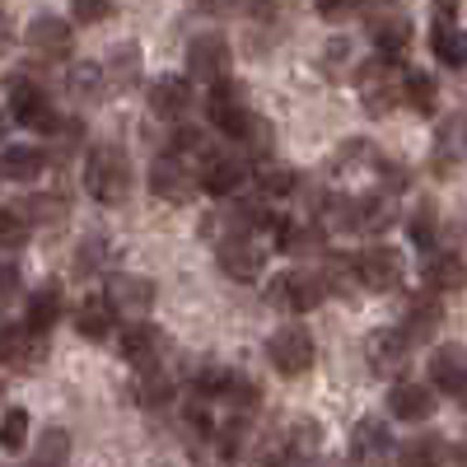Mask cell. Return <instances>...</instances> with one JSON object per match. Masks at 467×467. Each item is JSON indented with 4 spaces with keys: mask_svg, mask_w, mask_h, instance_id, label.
Wrapping results in <instances>:
<instances>
[{
    "mask_svg": "<svg viewBox=\"0 0 467 467\" xmlns=\"http://www.w3.org/2000/svg\"><path fill=\"white\" fill-rule=\"evenodd\" d=\"M187 70L197 75V80H220V75L229 70V43L220 33H197L192 37V47H187Z\"/></svg>",
    "mask_w": 467,
    "mask_h": 467,
    "instance_id": "cell-15",
    "label": "cell"
},
{
    "mask_svg": "<svg viewBox=\"0 0 467 467\" xmlns=\"http://www.w3.org/2000/svg\"><path fill=\"white\" fill-rule=\"evenodd\" d=\"M19 290H24V281H19V271H15L10 262H0V308H10V304L19 299Z\"/></svg>",
    "mask_w": 467,
    "mask_h": 467,
    "instance_id": "cell-42",
    "label": "cell"
},
{
    "mask_svg": "<svg viewBox=\"0 0 467 467\" xmlns=\"http://www.w3.org/2000/svg\"><path fill=\"white\" fill-rule=\"evenodd\" d=\"M262 266H266V253H262V244L253 239V229L220 239V271H224V276H234V281H257Z\"/></svg>",
    "mask_w": 467,
    "mask_h": 467,
    "instance_id": "cell-11",
    "label": "cell"
},
{
    "mask_svg": "<svg viewBox=\"0 0 467 467\" xmlns=\"http://www.w3.org/2000/svg\"><path fill=\"white\" fill-rule=\"evenodd\" d=\"M356 10H360V0H318V15L332 19V24H341L346 15H356Z\"/></svg>",
    "mask_w": 467,
    "mask_h": 467,
    "instance_id": "cell-43",
    "label": "cell"
},
{
    "mask_svg": "<svg viewBox=\"0 0 467 467\" xmlns=\"http://www.w3.org/2000/svg\"><path fill=\"white\" fill-rule=\"evenodd\" d=\"M360 99H365V108L374 117L388 112V108L402 99V70L393 66V57H379V61H365L360 66Z\"/></svg>",
    "mask_w": 467,
    "mask_h": 467,
    "instance_id": "cell-8",
    "label": "cell"
},
{
    "mask_svg": "<svg viewBox=\"0 0 467 467\" xmlns=\"http://www.w3.org/2000/svg\"><path fill=\"white\" fill-rule=\"evenodd\" d=\"M66 458H70V435L61 431V425H52V431L43 435V444H37V462L57 467V462H66Z\"/></svg>",
    "mask_w": 467,
    "mask_h": 467,
    "instance_id": "cell-39",
    "label": "cell"
},
{
    "mask_svg": "<svg viewBox=\"0 0 467 467\" xmlns=\"http://www.w3.org/2000/svg\"><path fill=\"white\" fill-rule=\"evenodd\" d=\"M257 187L266 192V197H290V192L299 187V173L285 169V164H262L257 169Z\"/></svg>",
    "mask_w": 467,
    "mask_h": 467,
    "instance_id": "cell-35",
    "label": "cell"
},
{
    "mask_svg": "<svg viewBox=\"0 0 467 467\" xmlns=\"http://www.w3.org/2000/svg\"><path fill=\"white\" fill-rule=\"evenodd\" d=\"M431 379L444 393H467V346H458V341L440 346L431 356Z\"/></svg>",
    "mask_w": 467,
    "mask_h": 467,
    "instance_id": "cell-22",
    "label": "cell"
},
{
    "mask_svg": "<svg viewBox=\"0 0 467 467\" xmlns=\"http://www.w3.org/2000/svg\"><path fill=\"white\" fill-rule=\"evenodd\" d=\"M206 112H211V122H215L224 136H234V131L244 127V117L253 112V108H248V89H244L239 80H224V75H220V80H211Z\"/></svg>",
    "mask_w": 467,
    "mask_h": 467,
    "instance_id": "cell-12",
    "label": "cell"
},
{
    "mask_svg": "<svg viewBox=\"0 0 467 467\" xmlns=\"http://www.w3.org/2000/svg\"><path fill=\"white\" fill-rule=\"evenodd\" d=\"M435 224H440V220H435V206H420V211L411 215V239L431 248V239H435Z\"/></svg>",
    "mask_w": 467,
    "mask_h": 467,
    "instance_id": "cell-40",
    "label": "cell"
},
{
    "mask_svg": "<svg viewBox=\"0 0 467 467\" xmlns=\"http://www.w3.org/2000/svg\"><path fill=\"white\" fill-rule=\"evenodd\" d=\"M160 350H164L160 327H150L145 318H136L131 327H122V360H127L131 369H150V365H160Z\"/></svg>",
    "mask_w": 467,
    "mask_h": 467,
    "instance_id": "cell-20",
    "label": "cell"
},
{
    "mask_svg": "<svg viewBox=\"0 0 467 467\" xmlns=\"http://www.w3.org/2000/svg\"><path fill=\"white\" fill-rule=\"evenodd\" d=\"M393 453V435H388V425L379 416H365L356 431H350V458L356 462H383Z\"/></svg>",
    "mask_w": 467,
    "mask_h": 467,
    "instance_id": "cell-21",
    "label": "cell"
},
{
    "mask_svg": "<svg viewBox=\"0 0 467 467\" xmlns=\"http://www.w3.org/2000/svg\"><path fill=\"white\" fill-rule=\"evenodd\" d=\"M24 43H28L33 57L61 61V57H70V47H75V28H70L66 19H57V15H37V19L24 28Z\"/></svg>",
    "mask_w": 467,
    "mask_h": 467,
    "instance_id": "cell-14",
    "label": "cell"
},
{
    "mask_svg": "<svg viewBox=\"0 0 467 467\" xmlns=\"http://www.w3.org/2000/svg\"><path fill=\"white\" fill-rule=\"evenodd\" d=\"M85 187L89 197L103 206H122L131 197V160L122 154V145H94L85 160Z\"/></svg>",
    "mask_w": 467,
    "mask_h": 467,
    "instance_id": "cell-2",
    "label": "cell"
},
{
    "mask_svg": "<svg viewBox=\"0 0 467 467\" xmlns=\"http://www.w3.org/2000/svg\"><path fill=\"white\" fill-rule=\"evenodd\" d=\"M420 276H425V290H435V295H453L467 285V262L449 248H431L425 253V266H420Z\"/></svg>",
    "mask_w": 467,
    "mask_h": 467,
    "instance_id": "cell-17",
    "label": "cell"
},
{
    "mask_svg": "<svg viewBox=\"0 0 467 467\" xmlns=\"http://www.w3.org/2000/svg\"><path fill=\"white\" fill-rule=\"evenodd\" d=\"M99 262H103V244H80V257H75V271L85 276V271H94Z\"/></svg>",
    "mask_w": 467,
    "mask_h": 467,
    "instance_id": "cell-45",
    "label": "cell"
},
{
    "mask_svg": "<svg viewBox=\"0 0 467 467\" xmlns=\"http://www.w3.org/2000/svg\"><path fill=\"white\" fill-rule=\"evenodd\" d=\"M431 164H435V173H458L467 164V117H449L440 127Z\"/></svg>",
    "mask_w": 467,
    "mask_h": 467,
    "instance_id": "cell-19",
    "label": "cell"
},
{
    "mask_svg": "<svg viewBox=\"0 0 467 467\" xmlns=\"http://www.w3.org/2000/svg\"><path fill=\"white\" fill-rule=\"evenodd\" d=\"M5 94H10V112H15V122L33 127V131H57V112L43 94V85L28 80V75H10L5 80Z\"/></svg>",
    "mask_w": 467,
    "mask_h": 467,
    "instance_id": "cell-6",
    "label": "cell"
},
{
    "mask_svg": "<svg viewBox=\"0 0 467 467\" xmlns=\"http://www.w3.org/2000/svg\"><path fill=\"white\" fill-rule=\"evenodd\" d=\"M19 337H24V327H10V323H0V365H15Z\"/></svg>",
    "mask_w": 467,
    "mask_h": 467,
    "instance_id": "cell-44",
    "label": "cell"
},
{
    "mask_svg": "<svg viewBox=\"0 0 467 467\" xmlns=\"http://www.w3.org/2000/svg\"><path fill=\"white\" fill-rule=\"evenodd\" d=\"M131 398L140 407H169L173 402V379L160 369V365H150V369H136V388H131Z\"/></svg>",
    "mask_w": 467,
    "mask_h": 467,
    "instance_id": "cell-28",
    "label": "cell"
},
{
    "mask_svg": "<svg viewBox=\"0 0 467 467\" xmlns=\"http://www.w3.org/2000/svg\"><path fill=\"white\" fill-rule=\"evenodd\" d=\"M365 360H369L374 374L398 379V374L407 369V360H411V337H407L402 327H379V332H369V341H365Z\"/></svg>",
    "mask_w": 467,
    "mask_h": 467,
    "instance_id": "cell-10",
    "label": "cell"
},
{
    "mask_svg": "<svg viewBox=\"0 0 467 467\" xmlns=\"http://www.w3.org/2000/svg\"><path fill=\"white\" fill-rule=\"evenodd\" d=\"M266 299L276 304V308H285V314H314V308L327 299V281H323V271L295 266V271H281V276H271Z\"/></svg>",
    "mask_w": 467,
    "mask_h": 467,
    "instance_id": "cell-3",
    "label": "cell"
},
{
    "mask_svg": "<svg viewBox=\"0 0 467 467\" xmlns=\"http://www.w3.org/2000/svg\"><path fill=\"white\" fill-rule=\"evenodd\" d=\"M402 103H411L416 112H435V80L425 70H407L402 75Z\"/></svg>",
    "mask_w": 467,
    "mask_h": 467,
    "instance_id": "cell-32",
    "label": "cell"
},
{
    "mask_svg": "<svg viewBox=\"0 0 467 467\" xmlns=\"http://www.w3.org/2000/svg\"><path fill=\"white\" fill-rule=\"evenodd\" d=\"M150 112L164 117V122H182L192 112V85L182 75H164V80L150 85Z\"/></svg>",
    "mask_w": 467,
    "mask_h": 467,
    "instance_id": "cell-18",
    "label": "cell"
},
{
    "mask_svg": "<svg viewBox=\"0 0 467 467\" xmlns=\"http://www.w3.org/2000/svg\"><path fill=\"white\" fill-rule=\"evenodd\" d=\"M327 244V229L318 215H299V220H281L276 224V248L290 253V257H304V253H323Z\"/></svg>",
    "mask_w": 467,
    "mask_h": 467,
    "instance_id": "cell-16",
    "label": "cell"
},
{
    "mask_svg": "<svg viewBox=\"0 0 467 467\" xmlns=\"http://www.w3.org/2000/svg\"><path fill=\"white\" fill-rule=\"evenodd\" d=\"M350 271H356V285H365V290H374V295L402 290V257H398L393 248H383V244L356 253Z\"/></svg>",
    "mask_w": 467,
    "mask_h": 467,
    "instance_id": "cell-7",
    "label": "cell"
},
{
    "mask_svg": "<svg viewBox=\"0 0 467 467\" xmlns=\"http://www.w3.org/2000/svg\"><path fill=\"white\" fill-rule=\"evenodd\" d=\"M5 43H10V28H5V19H0V52H5Z\"/></svg>",
    "mask_w": 467,
    "mask_h": 467,
    "instance_id": "cell-46",
    "label": "cell"
},
{
    "mask_svg": "<svg viewBox=\"0 0 467 467\" xmlns=\"http://www.w3.org/2000/svg\"><path fill=\"white\" fill-rule=\"evenodd\" d=\"M440 5H444V10H453V5H458V0H440Z\"/></svg>",
    "mask_w": 467,
    "mask_h": 467,
    "instance_id": "cell-47",
    "label": "cell"
},
{
    "mask_svg": "<svg viewBox=\"0 0 467 467\" xmlns=\"http://www.w3.org/2000/svg\"><path fill=\"white\" fill-rule=\"evenodd\" d=\"M314 356H318V346H314V337H308L304 327H281L276 337L266 341V360H271V369H276L281 379L308 374L314 369Z\"/></svg>",
    "mask_w": 467,
    "mask_h": 467,
    "instance_id": "cell-5",
    "label": "cell"
},
{
    "mask_svg": "<svg viewBox=\"0 0 467 467\" xmlns=\"http://www.w3.org/2000/svg\"><path fill=\"white\" fill-rule=\"evenodd\" d=\"M103 89H108L103 85V66H70V94L75 99H94Z\"/></svg>",
    "mask_w": 467,
    "mask_h": 467,
    "instance_id": "cell-38",
    "label": "cell"
},
{
    "mask_svg": "<svg viewBox=\"0 0 467 467\" xmlns=\"http://www.w3.org/2000/svg\"><path fill=\"white\" fill-rule=\"evenodd\" d=\"M33 239V220L24 215V206H0V248L19 253Z\"/></svg>",
    "mask_w": 467,
    "mask_h": 467,
    "instance_id": "cell-31",
    "label": "cell"
},
{
    "mask_svg": "<svg viewBox=\"0 0 467 467\" xmlns=\"http://www.w3.org/2000/svg\"><path fill=\"white\" fill-rule=\"evenodd\" d=\"M360 15L369 24V37L379 43L383 57H398L411 47V19L398 0H360Z\"/></svg>",
    "mask_w": 467,
    "mask_h": 467,
    "instance_id": "cell-4",
    "label": "cell"
},
{
    "mask_svg": "<svg viewBox=\"0 0 467 467\" xmlns=\"http://www.w3.org/2000/svg\"><path fill=\"white\" fill-rule=\"evenodd\" d=\"M431 47H435V57H440L444 66H467V33H462L458 24L440 19L435 33H431Z\"/></svg>",
    "mask_w": 467,
    "mask_h": 467,
    "instance_id": "cell-30",
    "label": "cell"
},
{
    "mask_svg": "<svg viewBox=\"0 0 467 467\" xmlns=\"http://www.w3.org/2000/svg\"><path fill=\"white\" fill-rule=\"evenodd\" d=\"M70 10L80 24H99V19L112 15V0H70Z\"/></svg>",
    "mask_w": 467,
    "mask_h": 467,
    "instance_id": "cell-41",
    "label": "cell"
},
{
    "mask_svg": "<svg viewBox=\"0 0 467 467\" xmlns=\"http://www.w3.org/2000/svg\"><path fill=\"white\" fill-rule=\"evenodd\" d=\"M24 444H28V411L24 407H10L5 416H0V449L19 453Z\"/></svg>",
    "mask_w": 467,
    "mask_h": 467,
    "instance_id": "cell-34",
    "label": "cell"
},
{
    "mask_svg": "<svg viewBox=\"0 0 467 467\" xmlns=\"http://www.w3.org/2000/svg\"><path fill=\"white\" fill-rule=\"evenodd\" d=\"M248 182V154L239 145H229V150H211L206 160H202V187L215 192V197H234Z\"/></svg>",
    "mask_w": 467,
    "mask_h": 467,
    "instance_id": "cell-9",
    "label": "cell"
},
{
    "mask_svg": "<svg viewBox=\"0 0 467 467\" xmlns=\"http://www.w3.org/2000/svg\"><path fill=\"white\" fill-rule=\"evenodd\" d=\"M112 323H117V314H112V304L103 295H89L80 308H75V332H80L85 341H103L112 332Z\"/></svg>",
    "mask_w": 467,
    "mask_h": 467,
    "instance_id": "cell-26",
    "label": "cell"
},
{
    "mask_svg": "<svg viewBox=\"0 0 467 467\" xmlns=\"http://www.w3.org/2000/svg\"><path fill=\"white\" fill-rule=\"evenodd\" d=\"M57 318H61V285L57 281H43L33 290V299H28V327L33 332H47V327H57Z\"/></svg>",
    "mask_w": 467,
    "mask_h": 467,
    "instance_id": "cell-29",
    "label": "cell"
},
{
    "mask_svg": "<svg viewBox=\"0 0 467 467\" xmlns=\"http://www.w3.org/2000/svg\"><path fill=\"white\" fill-rule=\"evenodd\" d=\"M318 440H323L318 420H295L290 435H285V453H281V458H308V453L318 449Z\"/></svg>",
    "mask_w": 467,
    "mask_h": 467,
    "instance_id": "cell-33",
    "label": "cell"
},
{
    "mask_svg": "<svg viewBox=\"0 0 467 467\" xmlns=\"http://www.w3.org/2000/svg\"><path fill=\"white\" fill-rule=\"evenodd\" d=\"M449 458V449H444V440L440 435H416V440H407L402 444V462H444Z\"/></svg>",
    "mask_w": 467,
    "mask_h": 467,
    "instance_id": "cell-36",
    "label": "cell"
},
{
    "mask_svg": "<svg viewBox=\"0 0 467 467\" xmlns=\"http://www.w3.org/2000/svg\"><path fill=\"white\" fill-rule=\"evenodd\" d=\"M24 215L33 220V229H37V224L57 229V224L66 220V202H61V197H28V202H24Z\"/></svg>",
    "mask_w": 467,
    "mask_h": 467,
    "instance_id": "cell-37",
    "label": "cell"
},
{
    "mask_svg": "<svg viewBox=\"0 0 467 467\" xmlns=\"http://www.w3.org/2000/svg\"><path fill=\"white\" fill-rule=\"evenodd\" d=\"M440 318H444L440 295H435V290H425V295H416V299L407 304V323H402V332H407L411 341H425V337L440 327Z\"/></svg>",
    "mask_w": 467,
    "mask_h": 467,
    "instance_id": "cell-25",
    "label": "cell"
},
{
    "mask_svg": "<svg viewBox=\"0 0 467 467\" xmlns=\"http://www.w3.org/2000/svg\"><path fill=\"white\" fill-rule=\"evenodd\" d=\"M43 150L37 145H5L0 150V178H10V182H33V178H43Z\"/></svg>",
    "mask_w": 467,
    "mask_h": 467,
    "instance_id": "cell-24",
    "label": "cell"
},
{
    "mask_svg": "<svg viewBox=\"0 0 467 467\" xmlns=\"http://www.w3.org/2000/svg\"><path fill=\"white\" fill-rule=\"evenodd\" d=\"M140 80V47L136 43H122V47H112L108 66H103V85L108 89H131Z\"/></svg>",
    "mask_w": 467,
    "mask_h": 467,
    "instance_id": "cell-27",
    "label": "cell"
},
{
    "mask_svg": "<svg viewBox=\"0 0 467 467\" xmlns=\"http://www.w3.org/2000/svg\"><path fill=\"white\" fill-rule=\"evenodd\" d=\"M192 140H197V136H178L173 150H164L160 160L150 164L154 197L169 202V206H187L192 197H197V187H202V164H197V154H192L202 145H192Z\"/></svg>",
    "mask_w": 467,
    "mask_h": 467,
    "instance_id": "cell-1",
    "label": "cell"
},
{
    "mask_svg": "<svg viewBox=\"0 0 467 467\" xmlns=\"http://www.w3.org/2000/svg\"><path fill=\"white\" fill-rule=\"evenodd\" d=\"M108 304H112V314L122 318V323H136V318H145L150 308H154V281H145V276H112L108 281V295H103Z\"/></svg>",
    "mask_w": 467,
    "mask_h": 467,
    "instance_id": "cell-13",
    "label": "cell"
},
{
    "mask_svg": "<svg viewBox=\"0 0 467 467\" xmlns=\"http://www.w3.org/2000/svg\"><path fill=\"white\" fill-rule=\"evenodd\" d=\"M388 411H393L398 420H425V416H435V393L420 388V383H393Z\"/></svg>",
    "mask_w": 467,
    "mask_h": 467,
    "instance_id": "cell-23",
    "label": "cell"
}]
</instances>
